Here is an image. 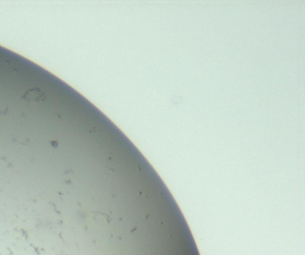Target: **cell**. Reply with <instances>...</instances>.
Returning a JSON list of instances; mask_svg holds the SVG:
<instances>
[{"instance_id":"obj_1","label":"cell","mask_w":305,"mask_h":255,"mask_svg":"<svg viewBox=\"0 0 305 255\" xmlns=\"http://www.w3.org/2000/svg\"><path fill=\"white\" fill-rule=\"evenodd\" d=\"M23 100L28 103H39L45 100L46 94L40 89H30L22 96Z\"/></svg>"}]
</instances>
